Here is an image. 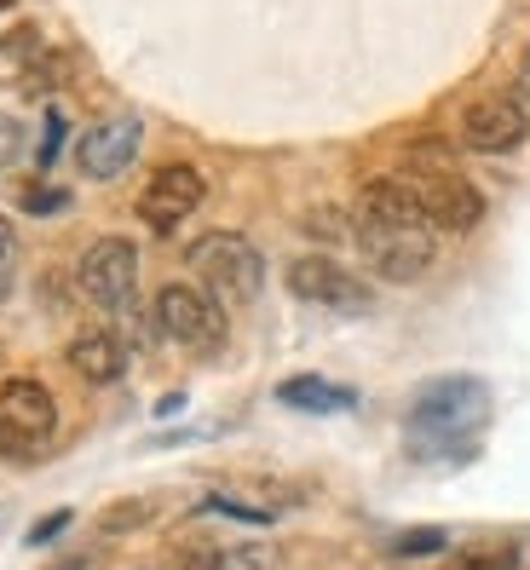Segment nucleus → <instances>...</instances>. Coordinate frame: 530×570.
I'll use <instances>...</instances> for the list:
<instances>
[{"label": "nucleus", "mask_w": 530, "mask_h": 570, "mask_svg": "<svg viewBox=\"0 0 530 570\" xmlns=\"http://www.w3.org/2000/svg\"><path fill=\"white\" fill-rule=\"evenodd\" d=\"M203 174L196 167H185V161H168V167H156V179L145 185V196H139V219L156 230V237H168V230H179L185 225V214H196L203 208Z\"/></svg>", "instance_id": "nucleus-9"}, {"label": "nucleus", "mask_w": 530, "mask_h": 570, "mask_svg": "<svg viewBox=\"0 0 530 570\" xmlns=\"http://www.w3.org/2000/svg\"><path fill=\"white\" fill-rule=\"evenodd\" d=\"M23 208H29V214H41V219H52V214H63V208H70V190L29 185V190H23Z\"/></svg>", "instance_id": "nucleus-19"}, {"label": "nucleus", "mask_w": 530, "mask_h": 570, "mask_svg": "<svg viewBox=\"0 0 530 570\" xmlns=\"http://www.w3.org/2000/svg\"><path fill=\"white\" fill-rule=\"evenodd\" d=\"M139 139H145V121L139 116H110V121H92L76 145V161L87 179H116L132 167L139 156Z\"/></svg>", "instance_id": "nucleus-11"}, {"label": "nucleus", "mask_w": 530, "mask_h": 570, "mask_svg": "<svg viewBox=\"0 0 530 570\" xmlns=\"http://www.w3.org/2000/svg\"><path fill=\"white\" fill-rule=\"evenodd\" d=\"M58 570H87V559H70V564H58Z\"/></svg>", "instance_id": "nucleus-28"}, {"label": "nucleus", "mask_w": 530, "mask_h": 570, "mask_svg": "<svg viewBox=\"0 0 530 570\" xmlns=\"http://www.w3.org/2000/svg\"><path fill=\"white\" fill-rule=\"evenodd\" d=\"M277 397L288 410H306V415H341L357 404V392L352 386H335V381H323V375H288L277 386Z\"/></svg>", "instance_id": "nucleus-13"}, {"label": "nucleus", "mask_w": 530, "mask_h": 570, "mask_svg": "<svg viewBox=\"0 0 530 570\" xmlns=\"http://www.w3.org/2000/svg\"><path fill=\"white\" fill-rule=\"evenodd\" d=\"M58 145H63V116H47V132H41V145H36V161L52 167V161H58Z\"/></svg>", "instance_id": "nucleus-22"}, {"label": "nucleus", "mask_w": 530, "mask_h": 570, "mask_svg": "<svg viewBox=\"0 0 530 570\" xmlns=\"http://www.w3.org/2000/svg\"><path fill=\"white\" fill-rule=\"evenodd\" d=\"M490 421V386L479 375H439L415 392L404 439L415 461H468L479 426Z\"/></svg>", "instance_id": "nucleus-1"}, {"label": "nucleus", "mask_w": 530, "mask_h": 570, "mask_svg": "<svg viewBox=\"0 0 530 570\" xmlns=\"http://www.w3.org/2000/svg\"><path fill=\"white\" fill-rule=\"evenodd\" d=\"M450 570H519V548H513V542H495V548L468 553V559L450 564Z\"/></svg>", "instance_id": "nucleus-17"}, {"label": "nucleus", "mask_w": 530, "mask_h": 570, "mask_svg": "<svg viewBox=\"0 0 530 570\" xmlns=\"http://www.w3.org/2000/svg\"><path fill=\"white\" fill-rule=\"evenodd\" d=\"M12 265H18V225L0 219V283L12 277Z\"/></svg>", "instance_id": "nucleus-24"}, {"label": "nucleus", "mask_w": 530, "mask_h": 570, "mask_svg": "<svg viewBox=\"0 0 530 570\" xmlns=\"http://www.w3.org/2000/svg\"><path fill=\"white\" fill-rule=\"evenodd\" d=\"M81 294L92 299V306L105 312H132V294H139V248H132L127 237H98L87 254H81Z\"/></svg>", "instance_id": "nucleus-6"}, {"label": "nucleus", "mask_w": 530, "mask_h": 570, "mask_svg": "<svg viewBox=\"0 0 530 570\" xmlns=\"http://www.w3.org/2000/svg\"><path fill=\"white\" fill-rule=\"evenodd\" d=\"M70 368L92 386H110V381L127 375V341L110 334V328H87V334L70 341Z\"/></svg>", "instance_id": "nucleus-12"}, {"label": "nucleus", "mask_w": 530, "mask_h": 570, "mask_svg": "<svg viewBox=\"0 0 530 570\" xmlns=\"http://www.w3.org/2000/svg\"><path fill=\"white\" fill-rule=\"evenodd\" d=\"M52 426H58V404L41 381L18 375L0 386V450L7 455H36L52 439Z\"/></svg>", "instance_id": "nucleus-5"}, {"label": "nucleus", "mask_w": 530, "mask_h": 570, "mask_svg": "<svg viewBox=\"0 0 530 570\" xmlns=\"http://www.w3.org/2000/svg\"><path fill=\"white\" fill-rule=\"evenodd\" d=\"M156 519V495H127V501H110L105 513H98V530L105 535H132Z\"/></svg>", "instance_id": "nucleus-14"}, {"label": "nucleus", "mask_w": 530, "mask_h": 570, "mask_svg": "<svg viewBox=\"0 0 530 570\" xmlns=\"http://www.w3.org/2000/svg\"><path fill=\"white\" fill-rule=\"evenodd\" d=\"M70 508H58V513H47V519H36V524H29V542H36V548H47V542H58V530H70Z\"/></svg>", "instance_id": "nucleus-20"}, {"label": "nucleus", "mask_w": 530, "mask_h": 570, "mask_svg": "<svg viewBox=\"0 0 530 570\" xmlns=\"http://www.w3.org/2000/svg\"><path fill=\"white\" fill-rule=\"evenodd\" d=\"M63 70H70V58H63V52H41L36 63H23V92H52V87H63V81H70V76H63Z\"/></svg>", "instance_id": "nucleus-15"}, {"label": "nucleus", "mask_w": 530, "mask_h": 570, "mask_svg": "<svg viewBox=\"0 0 530 570\" xmlns=\"http://www.w3.org/2000/svg\"><path fill=\"white\" fill-rule=\"evenodd\" d=\"M410 190H415V203H421V219L433 225V230H473L484 219V196L461 179V174H404Z\"/></svg>", "instance_id": "nucleus-8"}, {"label": "nucleus", "mask_w": 530, "mask_h": 570, "mask_svg": "<svg viewBox=\"0 0 530 570\" xmlns=\"http://www.w3.org/2000/svg\"><path fill=\"white\" fill-rule=\"evenodd\" d=\"M214 570H277V548H272V542H243V548H225Z\"/></svg>", "instance_id": "nucleus-16"}, {"label": "nucleus", "mask_w": 530, "mask_h": 570, "mask_svg": "<svg viewBox=\"0 0 530 570\" xmlns=\"http://www.w3.org/2000/svg\"><path fill=\"white\" fill-rule=\"evenodd\" d=\"M288 294L306 299V306H328V312H370V283L328 254L288 259Z\"/></svg>", "instance_id": "nucleus-7"}, {"label": "nucleus", "mask_w": 530, "mask_h": 570, "mask_svg": "<svg viewBox=\"0 0 530 570\" xmlns=\"http://www.w3.org/2000/svg\"><path fill=\"white\" fill-rule=\"evenodd\" d=\"M225 306L214 294L190 288V283H168L156 294V334H168L185 352H219L225 346Z\"/></svg>", "instance_id": "nucleus-4"}, {"label": "nucleus", "mask_w": 530, "mask_h": 570, "mask_svg": "<svg viewBox=\"0 0 530 570\" xmlns=\"http://www.w3.org/2000/svg\"><path fill=\"white\" fill-rule=\"evenodd\" d=\"M352 237L370 259V272L386 283H415L439 259V230L426 219H352Z\"/></svg>", "instance_id": "nucleus-2"}, {"label": "nucleus", "mask_w": 530, "mask_h": 570, "mask_svg": "<svg viewBox=\"0 0 530 570\" xmlns=\"http://www.w3.org/2000/svg\"><path fill=\"white\" fill-rule=\"evenodd\" d=\"M219 564V553L214 548H190V553H179V564L174 570H214Z\"/></svg>", "instance_id": "nucleus-26"}, {"label": "nucleus", "mask_w": 530, "mask_h": 570, "mask_svg": "<svg viewBox=\"0 0 530 570\" xmlns=\"http://www.w3.org/2000/svg\"><path fill=\"white\" fill-rule=\"evenodd\" d=\"M0 47H7L12 58H23V63H36V58L47 52V36H41V23H18V29H12V36L0 41Z\"/></svg>", "instance_id": "nucleus-18"}, {"label": "nucleus", "mask_w": 530, "mask_h": 570, "mask_svg": "<svg viewBox=\"0 0 530 570\" xmlns=\"http://www.w3.org/2000/svg\"><path fill=\"white\" fill-rule=\"evenodd\" d=\"M513 105L530 116V52L519 58V76H513Z\"/></svg>", "instance_id": "nucleus-25"}, {"label": "nucleus", "mask_w": 530, "mask_h": 570, "mask_svg": "<svg viewBox=\"0 0 530 570\" xmlns=\"http://www.w3.org/2000/svg\"><path fill=\"white\" fill-rule=\"evenodd\" d=\"M18 150H23V121L0 116V167H12V161H18Z\"/></svg>", "instance_id": "nucleus-21"}, {"label": "nucleus", "mask_w": 530, "mask_h": 570, "mask_svg": "<svg viewBox=\"0 0 530 570\" xmlns=\"http://www.w3.org/2000/svg\"><path fill=\"white\" fill-rule=\"evenodd\" d=\"M7 7H18V0H0V12H7Z\"/></svg>", "instance_id": "nucleus-29"}, {"label": "nucleus", "mask_w": 530, "mask_h": 570, "mask_svg": "<svg viewBox=\"0 0 530 570\" xmlns=\"http://www.w3.org/2000/svg\"><path fill=\"white\" fill-rule=\"evenodd\" d=\"M530 132V116L513 105V92H490V98H473L461 110V145L479 150V156H502L513 145H524Z\"/></svg>", "instance_id": "nucleus-10"}, {"label": "nucleus", "mask_w": 530, "mask_h": 570, "mask_svg": "<svg viewBox=\"0 0 530 570\" xmlns=\"http://www.w3.org/2000/svg\"><path fill=\"white\" fill-rule=\"evenodd\" d=\"M185 259H190V272L203 277V294H214L219 306H248L265 283L259 248L248 237H237V230H208V237H196L185 248Z\"/></svg>", "instance_id": "nucleus-3"}, {"label": "nucleus", "mask_w": 530, "mask_h": 570, "mask_svg": "<svg viewBox=\"0 0 530 570\" xmlns=\"http://www.w3.org/2000/svg\"><path fill=\"white\" fill-rule=\"evenodd\" d=\"M444 548V530H404V542L398 553H439Z\"/></svg>", "instance_id": "nucleus-23"}, {"label": "nucleus", "mask_w": 530, "mask_h": 570, "mask_svg": "<svg viewBox=\"0 0 530 570\" xmlns=\"http://www.w3.org/2000/svg\"><path fill=\"white\" fill-rule=\"evenodd\" d=\"M312 230H317V237H341V230H346V219H335V208H317V219H306Z\"/></svg>", "instance_id": "nucleus-27"}]
</instances>
